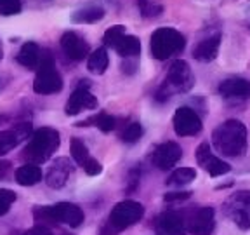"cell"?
<instances>
[{"instance_id":"6da1fadb","label":"cell","mask_w":250,"mask_h":235,"mask_svg":"<svg viewBox=\"0 0 250 235\" xmlns=\"http://www.w3.org/2000/svg\"><path fill=\"white\" fill-rule=\"evenodd\" d=\"M212 143L226 157H243L247 152V127L240 120H226L212 133Z\"/></svg>"},{"instance_id":"7a4b0ae2","label":"cell","mask_w":250,"mask_h":235,"mask_svg":"<svg viewBox=\"0 0 250 235\" xmlns=\"http://www.w3.org/2000/svg\"><path fill=\"white\" fill-rule=\"evenodd\" d=\"M59 133L51 127H42L37 129L35 133L30 136L28 145L23 150V159H26L31 164H43L56 153L59 148Z\"/></svg>"},{"instance_id":"3957f363","label":"cell","mask_w":250,"mask_h":235,"mask_svg":"<svg viewBox=\"0 0 250 235\" xmlns=\"http://www.w3.org/2000/svg\"><path fill=\"white\" fill-rule=\"evenodd\" d=\"M145 214V208L143 204L136 202V200H122L111 209L109 218L106 221V225L103 227L99 235H117L120 232H124L125 228L132 227L143 218Z\"/></svg>"},{"instance_id":"277c9868","label":"cell","mask_w":250,"mask_h":235,"mask_svg":"<svg viewBox=\"0 0 250 235\" xmlns=\"http://www.w3.org/2000/svg\"><path fill=\"white\" fill-rule=\"evenodd\" d=\"M195 84V77H193L191 67L183 59H176L172 63L170 68L167 71L164 84L160 86L158 93H156V99L158 101H165L176 93H188Z\"/></svg>"},{"instance_id":"5b68a950","label":"cell","mask_w":250,"mask_h":235,"mask_svg":"<svg viewBox=\"0 0 250 235\" xmlns=\"http://www.w3.org/2000/svg\"><path fill=\"white\" fill-rule=\"evenodd\" d=\"M37 223H64L71 228H77L83 223V211L71 202H58L54 206L35 208L33 211Z\"/></svg>"},{"instance_id":"8992f818","label":"cell","mask_w":250,"mask_h":235,"mask_svg":"<svg viewBox=\"0 0 250 235\" xmlns=\"http://www.w3.org/2000/svg\"><path fill=\"white\" fill-rule=\"evenodd\" d=\"M184 47H186V39L176 28H158L153 31L149 42L151 56L158 61H165L172 56L181 54Z\"/></svg>"},{"instance_id":"52a82bcc","label":"cell","mask_w":250,"mask_h":235,"mask_svg":"<svg viewBox=\"0 0 250 235\" xmlns=\"http://www.w3.org/2000/svg\"><path fill=\"white\" fill-rule=\"evenodd\" d=\"M62 89V78L54 67V59L49 52L42 51V61L37 68L33 91L37 94H56Z\"/></svg>"},{"instance_id":"ba28073f","label":"cell","mask_w":250,"mask_h":235,"mask_svg":"<svg viewBox=\"0 0 250 235\" xmlns=\"http://www.w3.org/2000/svg\"><path fill=\"white\" fill-rule=\"evenodd\" d=\"M223 211L242 230L250 228V190H238L224 202Z\"/></svg>"},{"instance_id":"9c48e42d","label":"cell","mask_w":250,"mask_h":235,"mask_svg":"<svg viewBox=\"0 0 250 235\" xmlns=\"http://www.w3.org/2000/svg\"><path fill=\"white\" fill-rule=\"evenodd\" d=\"M174 131L177 136H195L202 131V118L189 106H181L174 115Z\"/></svg>"},{"instance_id":"30bf717a","label":"cell","mask_w":250,"mask_h":235,"mask_svg":"<svg viewBox=\"0 0 250 235\" xmlns=\"http://www.w3.org/2000/svg\"><path fill=\"white\" fill-rule=\"evenodd\" d=\"M186 221V230L193 235H210L214 232L215 219L214 209L212 208H200L191 211L184 218Z\"/></svg>"},{"instance_id":"8fae6325","label":"cell","mask_w":250,"mask_h":235,"mask_svg":"<svg viewBox=\"0 0 250 235\" xmlns=\"http://www.w3.org/2000/svg\"><path fill=\"white\" fill-rule=\"evenodd\" d=\"M181 157H183V148L174 141H167L155 148V152L151 153V162L156 169L168 171L181 161Z\"/></svg>"},{"instance_id":"7c38bea8","label":"cell","mask_w":250,"mask_h":235,"mask_svg":"<svg viewBox=\"0 0 250 235\" xmlns=\"http://www.w3.org/2000/svg\"><path fill=\"white\" fill-rule=\"evenodd\" d=\"M98 108V98L89 93V82H80V86L73 91L66 103V115H78L83 110H94Z\"/></svg>"},{"instance_id":"4fadbf2b","label":"cell","mask_w":250,"mask_h":235,"mask_svg":"<svg viewBox=\"0 0 250 235\" xmlns=\"http://www.w3.org/2000/svg\"><path fill=\"white\" fill-rule=\"evenodd\" d=\"M196 161H198L200 167H203L214 178L223 176V174H228L231 171V165L228 162H224L223 159H219V157H215L212 153L208 143H202L196 148Z\"/></svg>"},{"instance_id":"5bb4252c","label":"cell","mask_w":250,"mask_h":235,"mask_svg":"<svg viewBox=\"0 0 250 235\" xmlns=\"http://www.w3.org/2000/svg\"><path fill=\"white\" fill-rule=\"evenodd\" d=\"M30 134H31V124H28V122L14 125L9 131H2L0 133V157L5 155L7 152H11L12 148H16L21 141L30 138Z\"/></svg>"},{"instance_id":"9a60e30c","label":"cell","mask_w":250,"mask_h":235,"mask_svg":"<svg viewBox=\"0 0 250 235\" xmlns=\"http://www.w3.org/2000/svg\"><path fill=\"white\" fill-rule=\"evenodd\" d=\"M61 49L73 61H80L89 56V44L75 31H66L61 37Z\"/></svg>"},{"instance_id":"2e32d148","label":"cell","mask_w":250,"mask_h":235,"mask_svg":"<svg viewBox=\"0 0 250 235\" xmlns=\"http://www.w3.org/2000/svg\"><path fill=\"white\" fill-rule=\"evenodd\" d=\"M156 228L162 235H184L186 234V221L184 216L177 211H165L156 219Z\"/></svg>"},{"instance_id":"e0dca14e","label":"cell","mask_w":250,"mask_h":235,"mask_svg":"<svg viewBox=\"0 0 250 235\" xmlns=\"http://www.w3.org/2000/svg\"><path fill=\"white\" fill-rule=\"evenodd\" d=\"M219 93L226 99H247L250 98V80L240 77L226 78L219 86Z\"/></svg>"},{"instance_id":"ac0fdd59","label":"cell","mask_w":250,"mask_h":235,"mask_svg":"<svg viewBox=\"0 0 250 235\" xmlns=\"http://www.w3.org/2000/svg\"><path fill=\"white\" fill-rule=\"evenodd\" d=\"M71 171H73V165L68 159H58V161L52 164V167L47 172V185L51 188H62L66 185L68 178H70Z\"/></svg>"},{"instance_id":"d6986e66","label":"cell","mask_w":250,"mask_h":235,"mask_svg":"<svg viewBox=\"0 0 250 235\" xmlns=\"http://www.w3.org/2000/svg\"><path fill=\"white\" fill-rule=\"evenodd\" d=\"M219 46H221V35L215 33V35L202 40V42L193 49V56H195V59H198V61H202V63L214 61L219 52Z\"/></svg>"},{"instance_id":"ffe728a7","label":"cell","mask_w":250,"mask_h":235,"mask_svg":"<svg viewBox=\"0 0 250 235\" xmlns=\"http://www.w3.org/2000/svg\"><path fill=\"white\" fill-rule=\"evenodd\" d=\"M16 59H18L21 67L28 68V70H37L40 61H42V51H40V47L35 42H26L20 49Z\"/></svg>"},{"instance_id":"44dd1931","label":"cell","mask_w":250,"mask_h":235,"mask_svg":"<svg viewBox=\"0 0 250 235\" xmlns=\"http://www.w3.org/2000/svg\"><path fill=\"white\" fill-rule=\"evenodd\" d=\"M103 18H104V9H103V5L92 2V4H87V5H83V7L77 9V11L73 12V16H71V21L78 24H85V23H96V21L103 20Z\"/></svg>"},{"instance_id":"7402d4cb","label":"cell","mask_w":250,"mask_h":235,"mask_svg":"<svg viewBox=\"0 0 250 235\" xmlns=\"http://www.w3.org/2000/svg\"><path fill=\"white\" fill-rule=\"evenodd\" d=\"M42 180V169L39 167V164H23L18 171H16V181L21 187H33Z\"/></svg>"},{"instance_id":"603a6c76","label":"cell","mask_w":250,"mask_h":235,"mask_svg":"<svg viewBox=\"0 0 250 235\" xmlns=\"http://www.w3.org/2000/svg\"><path fill=\"white\" fill-rule=\"evenodd\" d=\"M113 49L122 56V58H136L141 52V42L134 35H122L120 40L113 46Z\"/></svg>"},{"instance_id":"cb8c5ba5","label":"cell","mask_w":250,"mask_h":235,"mask_svg":"<svg viewBox=\"0 0 250 235\" xmlns=\"http://www.w3.org/2000/svg\"><path fill=\"white\" fill-rule=\"evenodd\" d=\"M108 63H109L108 51H106L104 47H98V49L89 56V59H87V68H89L92 73L103 75L106 71V68H108Z\"/></svg>"},{"instance_id":"d4e9b609","label":"cell","mask_w":250,"mask_h":235,"mask_svg":"<svg viewBox=\"0 0 250 235\" xmlns=\"http://www.w3.org/2000/svg\"><path fill=\"white\" fill-rule=\"evenodd\" d=\"M195 178H196L195 169L181 167V169H176V171L168 176L167 185H172V187H181V185H188V183H191V181H195Z\"/></svg>"},{"instance_id":"484cf974","label":"cell","mask_w":250,"mask_h":235,"mask_svg":"<svg viewBox=\"0 0 250 235\" xmlns=\"http://www.w3.org/2000/svg\"><path fill=\"white\" fill-rule=\"evenodd\" d=\"M71 157H73L78 165H83L90 159L89 148H87L85 143L80 138H73L71 140Z\"/></svg>"},{"instance_id":"4316f807","label":"cell","mask_w":250,"mask_h":235,"mask_svg":"<svg viewBox=\"0 0 250 235\" xmlns=\"http://www.w3.org/2000/svg\"><path fill=\"white\" fill-rule=\"evenodd\" d=\"M137 5H139L141 14L145 18H156L164 12V7L160 4H156L153 0H137Z\"/></svg>"},{"instance_id":"83f0119b","label":"cell","mask_w":250,"mask_h":235,"mask_svg":"<svg viewBox=\"0 0 250 235\" xmlns=\"http://www.w3.org/2000/svg\"><path fill=\"white\" fill-rule=\"evenodd\" d=\"M141 136H143V125H141L139 122H132V124H129L127 127H125L124 133H122V140H124L125 143H129V145L136 143Z\"/></svg>"},{"instance_id":"f1b7e54d","label":"cell","mask_w":250,"mask_h":235,"mask_svg":"<svg viewBox=\"0 0 250 235\" xmlns=\"http://www.w3.org/2000/svg\"><path fill=\"white\" fill-rule=\"evenodd\" d=\"M122 35H125V26H122V24H115V26L108 28L104 33V39H103L104 40V46L113 49V46L120 40Z\"/></svg>"},{"instance_id":"f546056e","label":"cell","mask_w":250,"mask_h":235,"mask_svg":"<svg viewBox=\"0 0 250 235\" xmlns=\"http://www.w3.org/2000/svg\"><path fill=\"white\" fill-rule=\"evenodd\" d=\"M21 0H0V14L14 16L21 12Z\"/></svg>"},{"instance_id":"4dcf8cb0","label":"cell","mask_w":250,"mask_h":235,"mask_svg":"<svg viewBox=\"0 0 250 235\" xmlns=\"http://www.w3.org/2000/svg\"><path fill=\"white\" fill-rule=\"evenodd\" d=\"M14 200H16V193L12 192V190H7V188H2V190H0V216L5 214V212L11 209Z\"/></svg>"},{"instance_id":"1f68e13d","label":"cell","mask_w":250,"mask_h":235,"mask_svg":"<svg viewBox=\"0 0 250 235\" xmlns=\"http://www.w3.org/2000/svg\"><path fill=\"white\" fill-rule=\"evenodd\" d=\"M82 167H83V171L89 174V176H98V174H101V171H103V165L99 164L96 159H92V157H90L89 161H87Z\"/></svg>"},{"instance_id":"d6a6232c","label":"cell","mask_w":250,"mask_h":235,"mask_svg":"<svg viewBox=\"0 0 250 235\" xmlns=\"http://www.w3.org/2000/svg\"><path fill=\"white\" fill-rule=\"evenodd\" d=\"M191 197V192H172V193H165L164 200L165 202H177V200H186Z\"/></svg>"},{"instance_id":"836d02e7","label":"cell","mask_w":250,"mask_h":235,"mask_svg":"<svg viewBox=\"0 0 250 235\" xmlns=\"http://www.w3.org/2000/svg\"><path fill=\"white\" fill-rule=\"evenodd\" d=\"M23 235H54L51 230H47L45 227H33L31 230L24 232Z\"/></svg>"},{"instance_id":"e575fe53","label":"cell","mask_w":250,"mask_h":235,"mask_svg":"<svg viewBox=\"0 0 250 235\" xmlns=\"http://www.w3.org/2000/svg\"><path fill=\"white\" fill-rule=\"evenodd\" d=\"M11 171V162L9 161H0V178H5Z\"/></svg>"},{"instance_id":"d590c367","label":"cell","mask_w":250,"mask_h":235,"mask_svg":"<svg viewBox=\"0 0 250 235\" xmlns=\"http://www.w3.org/2000/svg\"><path fill=\"white\" fill-rule=\"evenodd\" d=\"M122 68H124V71H127V73H134V71H136V68H137V65H136V63H127V61H125Z\"/></svg>"},{"instance_id":"8d00e7d4","label":"cell","mask_w":250,"mask_h":235,"mask_svg":"<svg viewBox=\"0 0 250 235\" xmlns=\"http://www.w3.org/2000/svg\"><path fill=\"white\" fill-rule=\"evenodd\" d=\"M2 54H4V51H2V42H0V59H2Z\"/></svg>"},{"instance_id":"74e56055","label":"cell","mask_w":250,"mask_h":235,"mask_svg":"<svg viewBox=\"0 0 250 235\" xmlns=\"http://www.w3.org/2000/svg\"><path fill=\"white\" fill-rule=\"evenodd\" d=\"M160 235H162V234H160Z\"/></svg>"}]
</instances>
